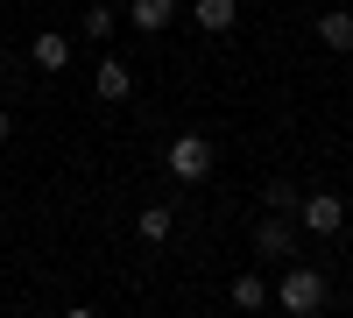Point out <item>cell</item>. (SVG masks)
<instances>
[{
    "label": "cell",
    "instance_id": "obj_3",
    "mask_svg": "<svg viewBox=\"0 0 353 318\" xmlns=\"http://www.w3.org/2000/svg\"><path fill=\"white\" fill-rule=\"evenodd\" d=\"M297 226L332 241L339 226H346V198H339V191H304V198H297Z\"/></svg>",
    "mask_w": 353,
    "mask_h": 318
},
{
    "label": "cell",
    "instance_id": "obj_11",
    "mask_svg": "<svg viewBox=\"0 0 353 318\" xmlns=\"http://www.w3.org/2000/svg\"><path fill=\"white\" fill-rule=\"evenodd\" d=\"M226 297H233V311H269V276H233Z\"/></svg>",
    "mask_w": 353,
    "mask_h": 318
},
{
    "label": "cell",
    "instance_id": "obj_16",
    "mask_svg": "<svg viewBox=\"0 0 353 318\" xmlns=\"http://www.w3.org/2000/svg\"><path fill=\"white\" fill-rule=\"evenodd\" d=\"M325 8H346V0H325Z\"/></svg>",
    "mask_w": 353,
    "mask_h": 318
},
{
    "label": "cell",
    "instance_id": "obj_7",
    "mask_svg": "<svg viewBox=\"0 0 353 318\" xmlns=\"http://www.w3.org/2000/svg\"><path fill=\"white\" fill-rule=\"evenodd\" d=\"M128 21L141 28V36H163V28L176 21V0H128Z\"/></svg>",
    "mask_w": 353,
    "mask_h": 318
},
{
    "label": "cell",
    "instance_id": "obj_15",
    "mask_svg": "<svg viewBox=\"0 0 353 318\" xmlns=\"http://www.w3.org/2000/svg\"><path fill=\"white\" fill-rule=\"evenodd\" d=\"M64 318H99V311H85V304H78V311H64Z\"/></svg>",
    "mask_w": 353,
    "mask_h": 318
},
{
    "label": "cell",
    "instance_id": "obj_10",
    "mask_svg": "<svg viewBox=\"0 0 353 318\" xmlns=\"http://www.w3.org/2000/svg\"><path fill=\"white\" fill-rule=\"evenodd\" d=\"M318 43H325V50H353V14L346 8H325V14H318Z\"/></svg>",
    "mask_w": 353,
    "mask_h": 318
},
{
    "label": "cell",
    "instance_id": "obj_1",
    "mask_svg": "<svg viewBox=\"0 0 353 318\" xmlns=\"http://www.w3.org/2000/svg\"><path fill=\"white\" fill-rule=\"evenodd\" d=\"M325 297H332V283H325V269H311V262H290V269L276 276V304H283L290 318L325 311Z\"/></svg>",
    "mask_w": 353,
    "mask_h": 318
},
{
    "label": "cell",
    "instance_id": "obj_9",
    "mask_svg": "<svg viewBox=\"0 0 353 318\" xmlns=\"http://www.w3.org/2000/svg\"><path fill=\"white\" fill-rule=\"evenodd\" d=\"M134 234L149 241V248H163V241L176 234V206H141V212H134Z\"/></svg>",
    "mask_w": 353,
    "mask_h": 318
},
{
    "label": "cell",
    "instance_id": "obj_13",
    "mask_svg": "<svg viewBox=\"0 0 353 318\" xmlns=\"http://www.w3.org/2000/svg\"><path fill=\"white\" fill-rule=\"evenodd\" d=\"M113 28H121V14H113L106 0H92V8H85V36H92V43H113Z\"/></svg>",
    "mask_w": 353,
    "mask_h": 318
},
{
    "label": "cell",
    "instance_id": "obj_2",
    "mask_svg": "<svg viewBox=\"0 0 353 318\" xmlns=\"http://www.w3.org/2000/svg\"><path fill=\"white\" fill-rule=\"evenodd\" d=\"M163 170L176 184H205V177H212V141H205V135H176L163 149Z\"/></svg>",
    "mask_w": 353,
    "mask_h": 318
},
{
    "label": "cell",
    "instance_id": "obj_8",
    "mask_svg": "<svg viewBox=\"0 0 353 318\" xmlns=\"http://www.w3.org/2000/svg\"><path fill=\"white\" fill-rule=\"evenodd\" d=\"M28 57H36V71H64V64H71L78 50H71V36H57V28H43V36L28 43Z\"/></svg>",
    "mask_w": 353,
    "mask_h": 318
},
{
    "label": "cell",
    "instance_id": "obj_6",
    "mask_svg": "<svg viewBox=\"0 0 353 318\" xmlns=\"http://www.w3.org/2000/svg\"><path fill=\"white\" fill-rule=\"evenodd\" d=\"M191 21L205 28V36H226V28L241 21V0H191Z\"/></svg>",
    "mask_w": 353,
    "mask_h": 318
},
{
    "label": "cell",
    "instance_id": "obj_4",
    "mask_svg": "<svg viewBox=\"0 0 353 318\" xmlns=\"http://www.w3.org/2000/svg\"><path fill=\"white\" fill-rule=\"evenodd\" d=\"M254 255H261V262H283V269H290V262H297V226L276 219V212H269V219H254Z\"/></svg>",
    "mask_w": 353,
    "mask_h": 318
},
{
    "label": "cell",
    "instance_id": "obj_14",
    "mask_svg": "<svg viewBox=\"0 0 353 318\" xmlns=\"http://www.w3.org/2000/svg\"><path fill=\"white\" fill-rule=\"evenodd\" d=\"M0 141H14V113L8 106H0Z\"/></svg>",
    "mask_w": 353,
    "mask_h": 318
},
{
    "label": "cell",
    "instance_id": "obj_5",
    "mask_svg": "<svg viewBox=\"0 0 353 318\" xmlns=\"http://www.w3.org/2000/svg\"><path fill=\"white\" fill-rule=\"evenodd\" d=\"M92 92H99L106 106H121V99L134 92V71L121 64V57H99V78H92Z\"/></svg>",
    "mask_w": 353,
    "mask_h": 318
},
{
    "label": "cell",
    "instance_id": "obj_12",
    "mask_svg": "<svg viewBox=\"0 0 353 318\" xmlns=\"http://www.w3.org/2000/svg\"><path fill=\"white\" fill-rule=\"evenodd\" d=\"M297 184H290V177H269V191H261V212H276V219H297Z\"/></svg>",
    "mask_w": 353,
    "mask_h": 318
}]
</instances>
